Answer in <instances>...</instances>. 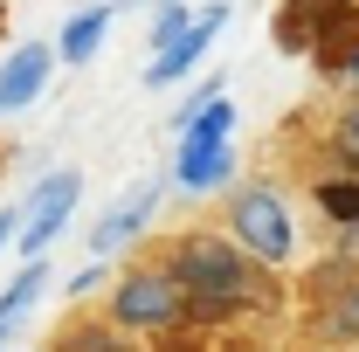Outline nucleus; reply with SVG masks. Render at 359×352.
I'll return each instance as SVG.
<instances>
[{"label": "nucleus", "instance_id": "6", "mask_svg": "<svg viewBox=\"0 0 359 352\" xmlns=\"http://www.w3.org/2000/svg\"><path fill=\"white\" fill-rule=\"evenodd\" d=\"M173 180L187 194H215L235 180V152L228 138H201V132H180V159H173Z\"/></svg>", "mask_w": 359, "mask_h": 352}, {"label": "nucleus", "instance_id": "3", "mask_svg": "<svg viewBox=\"0 0 359 352\" xmlns=\"http://www.w3.org/2000/svg\"><path fill=\"white\" fill-rule=\"evenodd\" d=\"M235 242H242L256 263H290V256H297L290 208H283L269 187H249V194H235Z\"/></svg>", "mask_w": 359, "mask_h": 352}, {"label": "nucleus", "instance_id": "15", "mask_svg": "<svg viewBox=\"0 0 359 352\" xmlns=\"http://www.w3.org/2000/svg\"><path fill=\"white\" fill-rule=\"evenodd\" d=\"M97 283H104V256H97V263H83L76 276H69V297H90Z\"/></svg>", "mask_w": 359, "mask_h": 352}, {"label": "nucleus", "instance_id": "9", "mask_svg": "<svg viewBox=\"0 0 359 352\" xmlns=\"http://www.w3.org/2000/svg\"><path fill=\"white\" fill-rule=\"evenodd\" d=\"M42 283H48V263L42 256H28V269L7 283V297H0V339H14V325L35 311V297H42Z\"/></svg>", "mask_w": 359, "mask_h": 352}, {"label": "nucleus", "instance_id": "16", "mask_svg": "<svg viewBox=\"0 0 359 352\" xmlns=\"http://www.w3.org/2000/svg\"><path fill=\"white\" fill-rule=\"evenodd\" d=\"M14 228H21V215H14V208H7V215H0V249H7V242H14Z\"/></svg>", "mask_w": 359, "mask_h": 352}, {"label": "nucleus", "instance_id": "8", "mask_svg": "<svg viewBox=\"0 0 359 352\" xmlns=\"http://www.w3.org/2000/svg\"><path fill=\"white\" fill-rule=\"evenodd\" d=\"M152 215H159V187H132V201H118L111 215L90 228V249H97V256H118L132 235H145V228H152Z\"/></svg>", "mask_w": 359, "mask_h": 352}, {"label": "nucleus", "instance_id": "2", "mask_svg": "<svg viewBox=\"0 0 359 352\" xmlns=\"http://www.w3.org/2000/svg\"><path fill=\"white\" fill-rule=\"evenodd\" d=\"M111 318L125 332H173L187 318V290H180L173 269H132L118 283V297H111Z\"/></svg>", "mask_w": 359, "mask_h": 352}, {"label": "nucleus", "instance_id": "4", "mask_svg": "<svg viewBox=\"0 0 359 352\" xmlns=\"http://www.w3.org/2000/svg\"><path fill=\"white\" fill-rule=\"evenodd\" d=\"M76 194H83V180L69 173V166L35 187V201H28V215H21V256H48V242H55V228L69 221Z\"/></svg>", "mask_w": 359, "mask_h": 352}, {"label": "nucleus", "instance_id": "5", "mask_svg": "<svg viewBox=\"0 0 359 352\" xmlns=\"http://www.w3.org/2000/svg\"><path fill=\"white\" fill-rule=\"evenodd\" d=\"M48 76H55V48L48 42H21L7 62H0V118L28 111V104L48 90Z\"/></svg>", "mask_w": 359, "mask_h": 352}, {"label": "nucleus", "instance_id": "1", "mask_svg": "<svg viewBox=\"0 0 359 352\" xmlns=\"http://www.w3.org/2000/svg\"><path fill=\"white\" fill-rule=\"evenodd\" d=\"M256 256L242 242H215V235H194L180 242L173 256V276L187 290V311L194 318H228V311H249L256 304Z\"/></svg>", "mask_w": 359, "mask_h": 352}, {"label": "nucleus", "instance_id": "12", "mask_svg": "<svg viewBox=\"0 0 359 352\" xmlns=\"http://www.w3.org/2000/svg\"><path fill=\"white\" fill-rule=\"evenodd\" d=\"M318 208L339 215V221H359V180H325L318 187Z\"/></svg>", "mask_w": 359, "mask_h": 352}, {"label": "nucleus", "instance_id": "13", "mask_svg": "<svg viewBox=\"0 0 359 352\" xmlns=\"http://www.w3.org/2000/svg\"><path fill=\"white\" fill-rule=\"evenodd\" d=\"M332 339H359V283L339 297V311H332V325H325Z\"/></svg>", "mask_w": 359, "mask_h": 352}, {"label": "nucleus", "instance_id": "11", "mask_svg": "<svg viewBox=\"0 0 359 352\" xmlns=\"http://www.w3.org/2000/svg\"><path fill=\"white\" fill-rule=\"evenodd\" d=\"M187 28H194V14H187V7H173V0H159V14H152V55H159V48H173Z\"/></svg>", "mask_w": 359, "mask_h": 352}, {"label": "nucleus", "instance_id": "14", "mask_svg": "<svg viewBox=\"0 0 359 352\" xmlns=\"http://www.w3.org/2000/svg\"><path fill=\"white\" fill-rule=\"evenodd\" d=\"M332 145H339V159H346V166H359V97L346 104V118H339V138H332Z\"/></svg>", "mask_w": 359, "mask_h": 352}, {"label": "nucleus", "instance_id": "10", "mask_svg": "<svg viewBox=\"0 0 359 352\" xmlns=\"http://www.w3.org/2000/svg\"><path fill=\"white\" fill-rule=\"evenodd\" d=\"M104 28H111V7H83V14H69L55 55H62V62H90V55L104 48Z\"/></svg>", "mask_w": 359, "mask_h": 352}, {"label": "nucleus", "instance_id": "7", "mask_svg": "<svg viewBox=\"0 0 359 352\" xmlns=\"http://www.w3.org/2000/svg\"><path fill=\"white\" fill-rule=\"evenodd\" d=\"M222 21H228V0H208V7L194 14V28H187V35H180L173 48H159V55H152V83H173V76H187V69H194V62L215 48Z\"/></svg>", "mask_w": 359, "mask_h": 352}, {"label": "nucleus", "instance_id": "17", "mask_svg": "<svg viewBox=\"0 0 359 352\" xmlns=\"http://www.w3.org/2000/svg\"><path fill=\"white\" fill-rule=\"evenodd\" d=\"M339 69H346V76H359V42L346 48V62H339Z\"/></svg>", "mask_w": 359, "mask_h": 352}, {"label": "nucleus", "instance_id": "18", "mask_svg": "<svg viewBox=\"0 0 359 352\" xmlns=\"http://www.w3.org/2000/svg\"><path fill=\"white\" fill-rule=\"evenodd\" d=\"M290 7H318V0H290Z\"/></svg>", "mask_w": 359, "mask_h": 352}]
</instances>
